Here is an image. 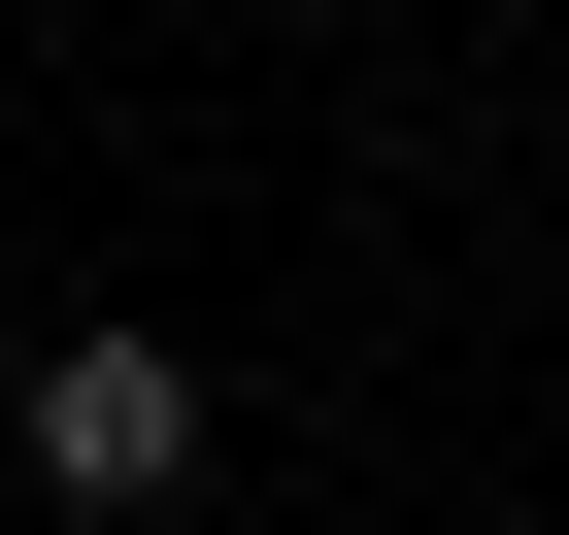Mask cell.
<instances>
[{
	"mask_svg": "<svg viewBox=\"0 0 569 535\" xmlns=\"http://www.w3.org/2000/svg\"><path fill=\"white\" fill-rule=\"evenodd\" d=\"M0 435H34L68 535H168V502H201V335H34V369H0Z\"/></svg>",
	"mask_w": 569,
	"mask_h": 535,
	"instance_id": "1",
	"label": "cell"
},
{
	"mask_svg": "<svg viewBox=\"0 0 569 535\" xmlns=\"http://www.w3.org/2000/svg\"><path fill=\"white\" fill-rule=\"evenodd\" d=\"M0 369H34V335H0Z\"/></svg>",
	"mask_w": 569,
	"mask_h": 535,
	"instance_id": "2",
	"label": "cell"
}]
</instances>
